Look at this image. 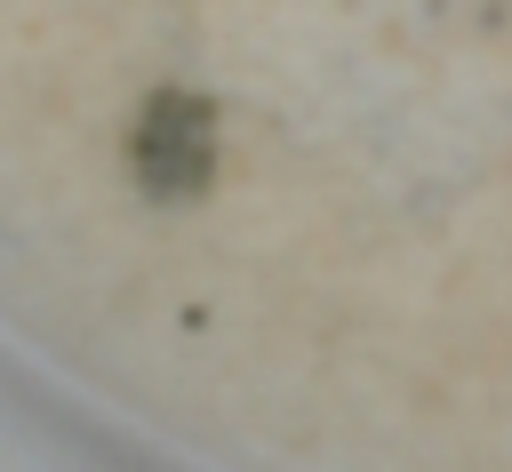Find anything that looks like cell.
Segmentation results:
<instances>
[{
  "label": "cell",
  "instance_id": "6da1fadb",
  "mask_svg": "<svg viewBox=\"0 0 512 472\" xmlns=\"http://www.w3.org/2000/svg\"><path fill=\"white\" fill-rule=\"evenodd\" d=\"M0 328L240 456H512V0H0Z\"/></svg>",
  "mask_w": 512,
  "mask_h": 472
}]
</instances>
